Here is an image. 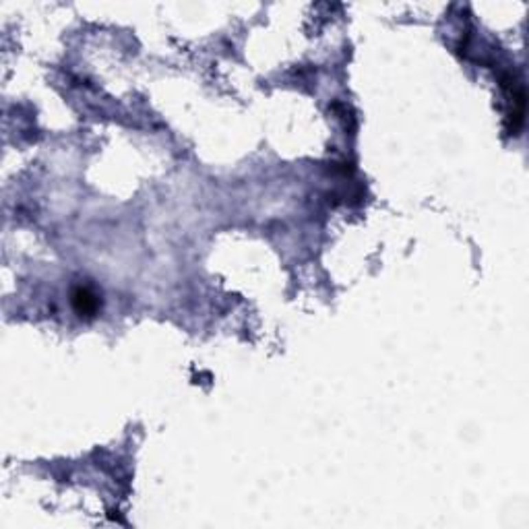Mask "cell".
I'll use <instances>...</instances> for the list:
<instances>
[{
	"instance_id": "cell-1",
	"label": "cell",
	"mask_w": 529,
	"mask_h": 529,
	"mask_svg": "<svg viewBox=\"0 0 529 529\" xmlns=\"http://www.w3.org/2000/svg\"><path fill=\"white\" fill-rule=\"evenodd\" d=\"M73 304L81 317H93L98 313V296L87 288H77L73 292Z\"/></svg>"
}]
</instances>
